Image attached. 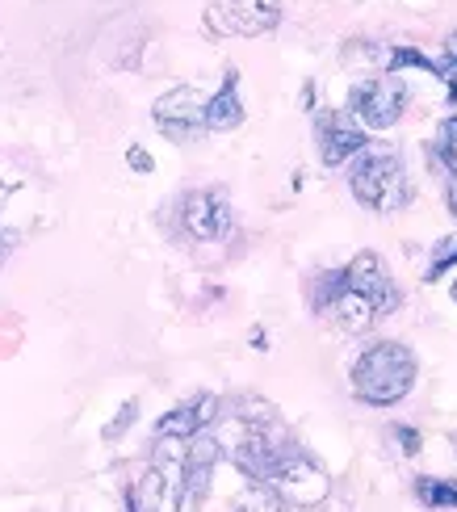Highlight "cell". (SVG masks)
I'll return each mask as SVG.
<instances>
[{
  "mask_svg": "<svg viewBox=\"0 0 457 512\" xmlns=\"http://www.w3.org/2000/svg\"><path fill=\"white\" fill-rule=\"evenodd\" d=\"M416 387V353L399 340H382L369 345L357 366H353V395L374 403V408H395L399 399L411 395Z\"/></svg>",
  "mask_w": 457,
  "mask_h": 512,
  "instance_id": "obj_1",
  "label": "cell"
},
{
  "mask_svg": "<svg viewBox=\"0 0 457 512\" xmlns=\"http://www.w3.org/2000/svg\"><path fill=\"white\" fill-rule=\"evenodd\" d=\"M353 185L357 202H365L369 210H399L407 202V173H403V160L399 152L390 147H361L353 156Z\"/></svg>",
  "mask_w": 457,
  "mask_h": 512,
  "instance_id": "obj_2",
  "label": "cell"
},
{
  "mask_svg": "<svg viewBox=\"0 0 457 512\" xmlns=\"http://www.w3.org/2000/svg\"><path fill=\"white\" fill-rule=\"evenodd\" d=\"M269 492L281 500V504H290L294 512L298 508H315L323 496H328V471L307 458L298 450V445H281V454H277V466H273V475H269Z\"/></svg>",
  "mask_w": 457,
  "mask_h": 512,
  "instance_id": "obj_3",
  "label": "cell"
},
{
  "mask_svg": "<svg viewBox=\"0 0 457 512\" xmlns=\"http://www.w3.org/2000/svg\"><path fill=\"white\" fill-rule=\"evenodd\" d=\"M407 110V84L386 72V76H374V80H361L353 93H348V114H353L365 131H386L395 126Z\"/></svg>",
  "mask_w": 457,
  "mask_h": 512,
  "instance_id": "obj_4",
  "label": "cell"
},
{
  "mask_svg": "<svg viewBox=\"0 0 457 512\" xmlns=\"http://www.w3.org/2000/svg\"><path fill=\"white\" fill-rule=\"evenodd\" d=\"M277 21H281V0H214L206 9V26L214 34L256 38L269 34Z\"/></svg>",
  "mask_w": 457,
  "mask_h": 512,
  "instance_id": "obj_5",
  "label": "cell"
},
{
  "mask_svg": "<svg viewBox=\"0 0 457 512\" xmlns=\"http://www.w3.org/2000/svg\"><path fill=\"white\" fill-rule=\"evenodd\" d=\"M202 97L193 93V89H172L156 101V126L172 139V143H189V139H198L206 131V122H202Z\"/></svg>",
  "mask_w": 457,
  "mask_h": 512,
  "instance_id": "obj_6",
  "label": "cell"
},
{
  "mask_svg": "<svg viewBox=\"0 0 457 512\" xmlns=\"http://www.w3.org/2000/svg\"><path fill=\"white\" fill-rule=\"evenodd\" d=\"M181 223L193 240H219L227 236L231 227V206L223 194H214V189H198V194H189L185 206H181Z\"/></svg>",
  "mask_w": 457,
  "mask_h": 512,
  "instance_id": "obj_7",
  "label": "cell"
},
{
  "mask_svg": "<svg viewBox=\"0 0 457 512\" xmlns=\"http://www.w3.org/2000/svg\"><path fill=\"white\" fill-rule=\"evenodd\" d=\"M323 315L332 319V324L340 328V332H348V336H361V332H369L382 319V311L374 307V298L369 294H361V290H353L344 282V269H340V290L328 298V307H323Z\"/></svg>",
  "mask_w": 457,
  "mask_h": 512,
  "instance_id": "obj_8",
  "label": "cell"
},
{
  "mask_svg": "<svg viewBox=\"0 0 457 512\" xmlns=\"http://www.w3.org/2000/svg\"><path fill=\"white\" fill-rule=\"evenodd\" d=\"M344 282L353 286V290H361V294L374 298V307H378L382 315H390V311L399 307V290H395V282H390L386 265L378 261L374 252H361L357 261L344 269Z\"/></svg>",
  "mask_w": 457,
  "mask_h": 512,
  "instance_id": "obj_9",
  "label": "cell"
},
{
  "mask_svg": "<svg viewBox=\"0 0 457 512\" xmlns=\"http://www.w3.org/2000/svg\"><path fill=\"white\" fill-rule=\"evenodd\" d=\"M365 147V131L361 126H353V118L348 114H323L319 118V156L328 168H340L348 164L357 152Z\"/></svg>",
  "mask_w": 457,
  "mask_h": 512,
  "instance_id": "obj_10",
  "label": "cell"
},
{
  "mask_svg": "<svg viewBox=\"0 0 457 512\" xmlns=\"http://www.w3.org/2000/svg\"><path fill=\"white\" fill-rule=\"evenodd\" d=\"M219 416V399L214 395H198V399H189L181 403V408H172L164 420H160V437H177V441H189V437H198L206 433V424Z\"/></svg>",
  "mask_w": 457,
  "mask_h": 512,
  "instance_id": "obj_11",
  "label": "cell"
},
{
  "mask_svg": "<svg viewBox=\"0 0 457 512\" xmlns=\"http://www.w3.org/2000/svg\"><path fill=\"white\" fill-rule=\"evenodd\" d=\"M235 84H239V80H235V72H227L223 89L202 105V122H206V131H231V126L244 122V101H239V89H235Z\"/></svg>",
  "mask_w": 457,
  "mask_h": 512,
  "instance_id": "obj_12",
  "label": "cell"
},
{
  "mask_svg": "<svg viewBox=\"0 0 457 512\" xmlns=\"http://www.w3.org/2000/svg\"><path fill=\"white\" fill-rule=\"evenodd\" d=\"M416 496H420L428 508L449 512V508H457V483H449V479H420V483H416Z\"/></svg>",
  "mask_w": 457,
  "mask_h": 512,
  "instance_id": "obj_13",
  "label": "cell"
},
{
  "mask_svg": "<svg viewBox=\"0 0 457 512\" xmlns=\"http://www.w3.org/2000/svg\"><path fill=\"white\" fill-rule=\"evenodd\" d=\"M235 512H294L290 504H281L269 487H260V483H252L244 496L235 500Z\"/></svg>",
  "mask_w": 457,
  "mask_h": 512,
  "instance_id": "obj_14",
  "label": "cell"
},
{
  "mask_svg": "<svg viewBox=\"0 0 457 512\" xmlns=\"http://www.w3.org/2000/svg\"><path fill=\"white\" fill-rule=\"evenodd\" d=\"M449 265H457V240H441V244H437V252H432V265H428L432 282H437V277H441Z\"/></svg>",
  "mask_w": 457,
  "mask_h": 512,
  "instance_id": "obj_15",
  "label": "cell"
},
{
  "mask_svg": "<svg viewBox=\"0 0 457 512\" xmlns=\"http://www.w3.org/2000/svg\"><path fill=\"white\" fill-rule=\"evenodd\" d=\"M437 152L445 156L449 168H457V118L441 126V135H437Z\"/></svg>",
  "mask_w": 457,
  "mask_h": 512,
  "instance_id": "obj_16",
  "label": "cell"
},
{
  "mask_svg": "<svg viewBox=\"0 0 457 512\" xmlns=\"http://www.w3.org/2000/svg\"><path fill=\"white\" fill-rule=\"evenodd\" d=\"M135 412H139V403H135V399H130V403H126V408H122V416H118V420L110 424V429H105V437H110V441H114V437H122V433H126V424H130V420H135Z\"/></svg>",
  "mask_w": 457,
  "mask_h": 512,
  "instance_id": "obj_17",
  "label": "cell"
},
{
  "mask_svg": "<svg viewBox=\"0 0 457 512\" xmlns=\"http://www.w3.org/2000/svg\"><path fill=\"white\" fill-rule=\"evenodd\" d=\"M453 72H457V34L445 38V68H441V76L453 80Z\"/></svg>",
  "mask_w": 457,
  "mask_h": 512,
  "instance_id": "obj_18",
  "label": "cell"
},
{
  "mask_svg": "<svg viewBox=\"0 0 457 512\" xmlns=\"http://www.w3.org/2000/svg\"><path fill=\"white\" fill-rule=\"evenodd\" d=\"M395 437L403 441V450H407V454H416V450H420V433H416V429H395Z\"/></svg>",
  "mask_w": 457,
  "mask_h": 512,
  "instance_id": "obj_19",
  "label": "cell"
},
{
  "mask_svg": "<svg viewBox=\"0 0 457 512\" xmlns=\"http://www.w3.org/2000/svg\"><path fill=\"white\" fill-rule=\"evenodd\" d=\"M126 160H130V168H139V173H151V156H147V152H139V147H135V152H130Z\"/></svg>",
  "mask_w": 457,
  "mask_h": 512,
  "instance_id": "obj_20",
  "label": "cell"
},
{
  "mask_svg": "<svg viewBox=\"0 0 457 512\" xmlns=\"http://www.w3.org/2000/svg\"><path fill=\"white\" fill-rule=\"evenodd\" d=\"M9 248H13V236H9V231H0V261L9 256Z\"/></svg>",
  "mask_w": 457,
  "mask_h": 512,
  "instance_id": "obj_21",
  "label": "cell"
},
{
  "mask_svg": "<svg viewBox=\"0 0 457 512\" xmlns=\"http://www.w3.org/2000/svg\"><path fill=\"white\" fill-rule=\"evenodd\" d=\"M449 206H453V215H457V181L449 185Z\"/></svg>",
  "mask_w": 457,
  "mask_h": 512,
  "instance_id": "obj_22",
  "label": "cell"
},
{
  "mask_svg": "<svg viewBox=\"0 0 457 512\" xmlns=\"http://www.w3.org/2000/svg\"><path fill=\"white\" fill-rule=\"evenodd\" d=\"M453 298H457V282H453Z\"/></svg>",
  "mask_w": 457,
  "mask_h": 512,
  "instance_id": "obj_23",
  "label": "cell"
}]
</instances>
